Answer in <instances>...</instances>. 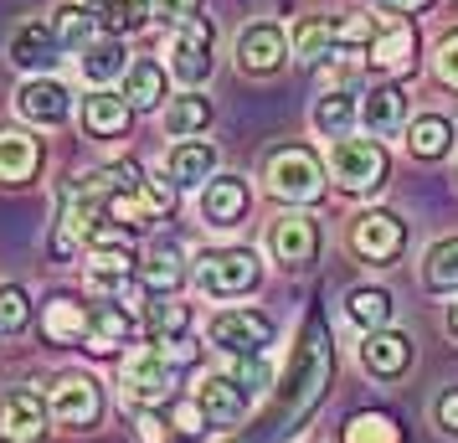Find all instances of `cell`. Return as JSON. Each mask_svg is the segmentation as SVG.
<instances>
[{
  "label": "cell",
  "mask_w": 458,
  "mask_h": 443,
  "mask_svg": "<svg viewBox=\"0 0 458 443\" xmlns=\"http://www.w3.org/2000/svg\"><path fill=\"white\" fill-rule=\"evenodd\" d=\"M170 78H181L186 88L211 78V21H186L170 37Z\"/></svg>",
  "instance_id": "cell-8"
},
{
  "label": "cell",
  "mask_w": 458,
  "mask_h": 443,
  "mask_svg": "<svg viewBox=\"0 0 458 443\" xmlns=\"http://www.w3.org/2000/svg\"><path fill=\"white\" fill-rule=\"evenodd\" d=\"M340 443H402V428L392 413H355L340 428Z\"/></svg>",
  "instance_id": "cell-29"
},
{
  "label": "cell",
  "mask_w": 458,
  "mask_h": 443,
  "mask_svg": "<svg viewBox=\"0 0 458 443\" xmlns=\"http://www.w3.org/2000/svg\"><path fill=\"white\" fill-rule=\"evenodd\" d=\"M129 336H134V319H129V310H119V304H98L83 345L93 351V356H114L119 345H129Z\"/></svg>",
  "instance_id": "cell-23"
},
{
  "label": "cell",
  "mask_w": 458,
  "mask_h": 443,
  "mask_svg": "<svg viewBox=\"0 0 458 443\" xmlns=\"http://www.w3.org/2000/svg\"><path fill=\"white\" fill-rule=\"evenodd\" d=\"M330 175L345 191H376L386 186V149L376 140H335L330 145Z\"/></svg>",
  "instance_id": "cell-4"
},
{
  "label": "cell",
  "mask_w": 458,
  "mask_h": 443,
  "mask_svg": "<svg viewBox=\"0 0 458 443\" xmlns=\"http://www.w3.org/2000/svg\"><path fill=\"white\" fill-rule=\"evenodd\" d=\"M437 428H443V433H458V387L437 397Z\"/></svg>",
  "instance_id": "cell-43"
},
{
  "label": "cell",
  "mask_w": 458,
  "mask_h": 443,
  "mask_svg": "<svg viewBox=\"0 0 458 443\" xmlns=\"http://www.w3.org/2000/svg\"><path fill=\"white\" fill-rule=\"evenodd\" d=\"M16 114L31 119V124H63L72 114V93L63 83H52V78H26L16 88Z\"/></svg>",
  "instance_id": "cell-12"
},
{
  "label": "cell",
  "mask_w": 458,
  "mask_h": 443,
  "mask_svg": "<svg viewBox=\"0 0 458 443\" xmlns=\"http://www.w3.org/2000/svg\"><path fill=\"white\" fill-rule=\"evenodd\" d=\"M145 325H149V336L160 340V345H170V340H181L191 330V310L175 304V299H155V304L145 310Z\"/></svg>",
  "instance_id": "cell-35"
},
{
  "label": "cell",
  "mask_w": 458,
  "mask_h": 443,
  "mask_svg": "<svg viewBox=\"0 0 458 443\" xmlns=\"http://www.w3.org/2000/svg\"><path fill=\"white\" fill-rule=\"evenodd\" d=\"M381 5H392V11H422V5H433V0H381Z\"/></svg>",
  "instance_id": "cell-44"
},
{
  "label": "cell",
  "mask_w": 458,
  "mask_h": 443,
  "mask_svg": "<svg viewBox=\"0 0 458 443\" xmlns=\"http://www.w3.org/2000/svg\"><path fill=\"white\" fill-rule=\"evenodd\" d=\"M124 98L134 108H155L160 98H165V67L149 63V57H145V63H134L124 72Z\"/></svg>",
  "instance_id": "cell-28"
},
{
  "label": "cell",
  "mask_w": 458,
  "mask_h": 443,
  "mask_svg": "<svg viewBox=\"0 0 458 443\" xmlns=\"http://www.w3.org/2000/svg\"><path fill=\"white\" fill-rule=\"evenodd\" d=\"M293 52L304 63H325L330 52H345V42H340V16H310V21H299Z\"/></svg>",
  "instance_id": "cell-24"
},
{
  "label": "cell",
  "mask_w": 458,
  "mask_h": 443,
  "mask_svg": "<svg viewBox=\"0 0 458 443\" xmlns=\"http://www.w3.org/2000/svg\"><path fill=\"white\" fill-rule=\"evenodd\" d=\"M360 124L371 129V134H381V140H386V134H396V129L407 124V93H402V88H371V93H366V104H360Z\"/></svg>",
  "instance_id": "cell-20"
},
{
  "label": "cell",
  "mask_w": 458,
  "mask_h": 443,
  "mask_svg": "<svg viewBox=\"0 0 458 443\" xmlns=\"http://www.w3.org/2000/svg\"><path fill=\"white\" fill-rule=\"evenodd\" d=\"M88 289L108 299H124L134 289V253L129 248H98L88 258Z\"/></svg>",
  "instance_id": "cell-15"
},
{
  "label": "cell",
  "mask_w": 458,
  "mask_h": 443,
  "mask_svg": "<svg viewBox=\"0 0 458 443\" xmlns=\"http://www.w3.org/2000/svg\"><path fill=\"white\" fill-rule=\"evenodd\" d=\"M412 57H417V31L412 26H392V31H381L371 42V57L366 63L376 72H402V67H412Z\"/></svg>",
  "instance_id": "cell-25"
},
{
  "label": "cell",
  "mask_w": 458,
  "mask_h": 443,
  "mask_svg": "<svg viewBox=\"0 0 458 443\" xmlns=\"http://www.w3.org/2000/svg\"><path fill=\"white\" fill-rule=\"evenodd\" d=\"M119 381H124V397L149 407V402H160L170 392V381H175V361L170 351L155 340V345H140V351H129L124 366H119Z\"/></svg>",
  "instance_id": "cell-3"
},
{
  "label": "cell",
  "mask_w": 458,
  "mask_h": 443,
  "mask_svg": "<svg viewBox=\"0 0 458 443\" xmlns=\"http://www.w3.org/2000/svg\"><path fill=\"white\" fill-rule=\"evenodd\" d=\"M196 402H201V413H207L211 428H232V422H242V413H248V392L237 387V377H207L196 387Z\"/></svg>",
  "instance_id": "cell-16"
},
{
  "label": "cell",
  "mask_w": 458,
  "mask_h": 443,
  "mask_svg": "<svg viewBox=\"0 0 458 443\" xmlns=\"http://www.w3.org/2000/svg\"><path fill=\"white\" fill-rule=\"evenodd\" d=\"M448 330H454V336H458V304H454V310H448Z\"/></svg>",
  "instance_id": "cell-45"
},
{
  "label": "cell",
  "mask_w": 458,
  "mask_h": 443,
  "mask_svg": "<svg viewBox=\"0 0 458 443\" xmlns=\"http://www.w3.org/2000/svg\"><path fill=\"white\" fill-rule=\"evenodd\" d=\"M57 31L52 26H21L16 37H11V63L21 67V72H47V67H57Z\"/></svg>",
  "instance_id": "cell-17"
},
{
  "label": "cell",
  "mask_w": 458,
  "mask_h": 443,
  "mask_svg": "<svg viewBox=\"0 0 458 443\" xmlns=\"http://www.w3.org/2000/svg\"><path fill=\"white\" fill-rule=\"evenodd\" d=\"M248 211V181L242 175H211L201 191V217L211 227H237Z\"/></svg>",
  "instance_id": "cell-13"
},
{
  "label": "cell",
  "mask_w": 458,
  "mask_h": 443,
  "mask_svg": "<svg viewBox=\"0 0 458 443\" xmlns=\"http://www.w3.org/2000/svg\"><path fill=\"white\" fill-rule=\"evenodd\" d=\"M129 114H134V104H129L124 93L98 88L93 98H83V124H88V134H98V140H119L129 129Z\"/></svg>",
  "instance_id": "cell-18"
},
{
  "label": "cell",
  "mask_w": 458,
  "mask_h": 443,
  "mask_svg": "<svg viewBox=\"0 0 458 443\" xmlns=\"http://www.w3.org/2000/svg\"><path fill=\"white\" fill-rule=\"evenodd\" d=\"M268 248L284 268H310L314 253H319V227H314V217H304V211L278 217L273 233H268Z\"/></svg>",
  "instance_id": "cell-10"
},
{
  "label": "cell",
  "mask_w": 458,
  "mask_h": 443,
  "mask_svg": "<svg viewBox=\"0 0 458 443\" xmlns=\"http://www.w3.org/2000/svg\"><path fill=\"white\" fill-rule=\"evenodd\" d=\"M149 11H155L160 21H175V26H186V21H196V11H201V0H149Z\"/></svg>",
  "instance_id": "cell-41"
},
{
  "label": "cell",
  "mask_w": 458,
  "mask_h": 443,
  "mask_svg": "<svg viewBox=\"0 0 458 443\" xmlns=\"http://www.w3.org/2000/svg\"><path fill=\"white\" fill-rule=\"evenodd\" d=\"M268 186L284 201H319L325 196V166L304 145H284L268 155Z\"/></svg>",
  "instance_id": "cell-2"
},
{
  "label": "cell",
  "mask_w": 458,
  "mask_h": 443,
  "mask_svg": "<svg viewBox=\"0 0 458 443\" xmlns=\"http://www.w3.org/2000/svg\"><path fill=\"white\" fill-rule=\"evenodd\" d=\"M88 325H93V310L78 304V299H52L42 310V330L47 340H57V345H72V340H88Z\"/></svg>",
  "instance_id": "cell-22"
},
{
  "label": "cell",
  "mask_w": 458,
  "mask_h": 443,
  "mask_svg": "<svg viewBox=\"0 0 458 443\" xmlns=\"http://www.w3.org/2000/svg\"><path fill=\"white\" fill-rule=\"evenodd\" d=\"M93 11L83 5H57V16H52V31H57V42L63 47H93Z\"/></svg>",
  "instance_id": "cell-37"
},
{
  "label": "cell",
  "mask_w": 458,
  "mask_h": 443,
  "mask_svg": "<svg viewBox=\"0 0 458 443\" xmlns=\"http://www.w3.org/2000/svg\"><path fill=\"white\" fill-rule=\"evenodd\" d=\"M52 402H42L31 387H11L0 397V443H42Z\"/></svg>",
  "instance_id": "cell-6"
},
{
  "label": "cell",
  "mask_w": 458,
  "mask_h": 443,
  "mask_svg": "<svg viewBox=\"0 0 458 443\" xmlns=\"http://www.w3.org/2000/svg\"><path fill=\"white\" fill-rule=\"evenodd\" d=\"M258 278H263V268H258L252 248H211V253L196 258V284L211 299L248 294V289H258Z\"/></svg>",
  "instance_id": "cell-1"
},
{
  "label": "cell",
  "mask_w": 458,
  "mask_h": 443,
  "mask_svg": "<svg viewBox=\"0 0 458 443\" xmlns=\"http://www.w3.org/2000/svg\"><path fill=\"white\" fill-rule=\"evenodd\" d=\"M181 278H186L181 248H175V243H160V248L149 253V263H145V289L149 294H170V289H181Z\"/></svg>",
  "instance_id": "cell-31"
},
{
  "label": "cell",
  "mask_w": 458,
  "mask_h": 443,
  "mask_svg": "<svg viewBox=\"0 0 458 443\" xmlns=\"http://www.w3.org/2000/svg\"><path fill=\"white\" fill-rule=\"evenodd\" d=\"M88 11L108 26V31H140L149 21V0H88Z\"/></svg>",
  "instance_id": "cell-33"
},
{
  "label": "cell",
  "mask_w": 458,
  "mask_h": 443,
  "mask_svg": "<svg viewBox=\"0 0 458 443\" xmlns=\"http://www.w3.org/2000/svg\"><path fill=\"white\" fill-rule=\"evenodd\" d=\"M422 284H428L433 294H454V289H458V237H443V243L428 248Z\"/></svg>",
  "instance_id": "cell-27"
},
{
  "label": "cell",
  "mask_w": 458,
  "mask_h": 443,
  "mask_svg": "<svg viewBox=\"0 0 458 443\" xmlns=\"http://www.w3.org/2000/svg\"><path fill=\"white\" fill-rule=\"evenodd\" d=\"M98 413H104V392H98L93 377L72 371V377L57 381V392H52V418L63 422V428H93Z\"/></svg>",
  "instance_id": "cell-9"
},
{
  "label": "cell",
  "mask_w": 458,
  "mask_h": 443,
  "mask_svg": "<svg viewBox=\"0 0 458 443\" xmlns=\"http://www.w3.org/2000/svg\"><path fill=\"white\" fill-rule=\"evenodd\" d=\"M433 67H437V83H443V88H458V31H448V37H443Z\"/></svg>",
  "instance_id": "cell-39"
},
{
  "label": "cell",
  "mask_w": 458,
  "mask_h": 443,
  "mask_svg": "<svg viewBox=\"0 0 458 443\" xmlns=\"http://www.w3.org/2000/svg\"><path fill=\"white\" fill-rule=\"evenodd\" d=\"M42 170V140H31V134H0V181L5 186H21Z\"/></svg>",
  "instance_id": "cell-19"
},
{
  "label": "cell",
  "mask_w": 458,
  "mask_h": 443,
  "mask_svg": "<svg viewBox=\"0 0 458 443\" xmlns=\"http://www.w3.org/2000/svg\"><path fill=\"white\" fill-rule=\"evenodd\" d=\"M345 315H351L355 325H366V330H386V319H392V294H386V289H351Z\"/></svg>",
  "instance_id": "cell-34"
},
{
  "label": "cell",
  "mask_w": 458,
  "mask_h": 443,
  "mask_svg": "<svg viewBox=\"0 0 458 443\" xmlns=\"http://www.w3.org/2000/svg\"><path fill=\"white\" fill-rule=\"evenodd\" d=\"M165 170H170L175 186H196V181L207 186L211 170H216V145H207V140H181V145L170 149Z\"/></svg>",
  "instance_id": "cell-21"
},
{
  "label": "cell",
  "mask_w": 458,
  "mask_h": 443,
  "mask_svg": "<svg viewBox=\"0 0 458 443\" xmlns=\"http://www.w3.org/2000/svg\"><path fill=\"white\" fill-rule=\"evenodd\" d=\"M170 422H175V433L196 439V433L207 428V413H201V402H175V407H170Z\"/></svg>",
  "instance_id": "cell-40"
},
{
  "label": "cell",
  "mask_w": 458,
  "mask_h": 443,
  "mask_svg": "<svg viewBox=\"0 0 458 443\" xmlns=\"http://www.w3.org/2000/svg\"><path fill=\"white\" fill-rule=\"evenodd\" d=\"M407 149H412L417 160H443V155L454 149V124H448L443 114H422V119H412V129H407Z\"/></svg>",
  "instance_id": "cell-26"
},
{
  "label": "cell",
  "mask_w": 458,
  "mask_h": 443,
  "mask_svg": "<svg viewBox=\"0 0 458 443\" xmlns=\"http://www.w3.org/2000/svg\"><path fill=\"white\" fill-rule=\"evenodd\" d=\"M351 119H355V98H351V93H340V88L325 93V98L314 104V129H319V134H330V140H340V134L351 129Z\"/></svg>",
  "instance_id": "cell-36"
},
{
  "label": "cell",
  "mask_w": 458,
  "mask_h": 443,
  "mask_svg": "<svg viewBox=\"0 0 458 443\" xmlns=\"http://www.w3.org/2000/svg\"><path fill=\"white\" fill-rule=\"evenodd\" d=\"M402 243H407V227L396 211H360L351 222V248L366 263H392L402 253Z\"/></svg>",
  "instance_id": "cell-7"
},
{
  "label": "cell",
  "mask_w": 458,
  "mask_h": 443,
  "mask_svg": "<svg viewBox=\"0 0 458 443\" xmlns=\"http://www.w3.org/2000/svg\"><path fill=\"white\" fill-rule=\"evenodd\" d=\"M360 366L371 377H402L412 366V340L402 336V330H371V336L360 340Z\"/></svg>",
  "instance_id": "cell-14"
},
{
  "label": "cell",
  "mask_w": 458,
  "mask_h": 443,
  "mask_svg": "<svg viewBox=\"0 0 458 443\" xmlns=\"http://www.w3.org/2000/svg\"><path fill=\"white\" fill-rule=\"evenodd\" d=\"M134 439L140 443H165V418H155L149 407H140V413H134Z\"/></svg>",
  "instance_id": "cell-42"
},
{
  "label": "cell",
  "mask_w": 458,
  "mask_h": 443,
  "mask_svg": "<svg viewBox=\"0 0 458 443\" xmlns=\"http://www.w3.org/2000/svg\"><path fill=\"white\" fill-rule=\"evenodd\" d=\"M26 319H31V299H26L21 284H0V330H26Z\"/></svg>",
  "instance_id": "cell-38"
},
{
  "label": "cell",
  "mask_w": 458,
  "mask_h": 443,
  "mask_svg": "<svg viewBox=\"0 0 458 443\" xmlns=\"http://www.w3.org/2000/svg\"><path fill=\"white\" fill-rule=\"evenodd\" d=\"M207 124H211V98H201V93H186V98H175L165 108V129L175 140H191V134H201Z\"/></svg>",
  "instance_id": "cell-30"
},
{
  "label": "cell",
  "mask_w": 458,
  "mask_h": 443,
  "mask_svg": "<svg viewBox=\"0 0 458 443\" xmlns=\"http://www.w3.org/2000/svg\"><path fill=\"white\" fill-rule=\"evenodd\" d=\"M284 57H289L284 26L258 21V26H248V31L237 37V67H242V72H258V78H263V72H278Z\"/></svg>",
  "instance_id": "cell-11"
},
{
  "label": "cell",
  "mask_w": 458,
  "mask_h": 443,
  "mask_svg": "<svg viewBox=\"0 0 458 443\" xmlns=\"http://www.w3.org/2000/svg\"><path fill=\"white\" fill-rule=\"evenodd\" d=\"M207 340L227 356H263L273 345V319L258 310H222V315H211Z\"/></svg>",
  "instance_id": "cell-5"
},
{
  "label": "cell",
  "mask_w": 458,
  "mask_h": 443,
  "mask_svg": "<svg viewBox=\"0 0 458 443\" xmlns=\"http://www.w3.org/2000/svg\"><path fill=\"white\" fill-rule=\"evenodd\" d=\"M119 72H129V63H124V47L114 42V37H108V42L83 47V78H88V83L104 88V83H114Z\"/></svg>",
  "instance_id": "cell-32"
}]
</instances>
